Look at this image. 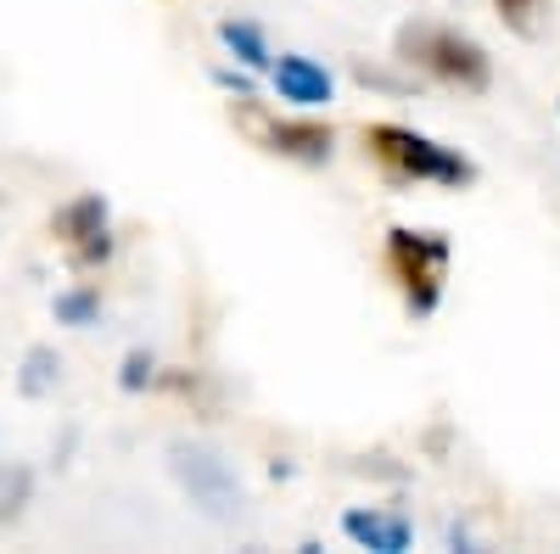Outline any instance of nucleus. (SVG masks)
<instances>
[{
	"label": "nucleus",
	"mask_w": 560,
	"mask_h": 554,
	"mask_svg": "<svg viewBox=\"0 0 560 554\" xmlns=\"http://www.w3.org/2000/svg\"><path fill=\"white\" fill-rule=\"evenodd\" d=\"M398 57L409 68H420L427 79L448 84V90H465V96H482V90L493 84L488 51L471 34L443 28V23H409V28H398Z\"/></svg>",
	"instance_id": "f257e3e1"
},
{
	"label": "nucleus",
	"mask_w": 560,
	"mask_h": 554,
	"mask_svg": "<svg viewBox=\"0 0 560 554\" xmlns=\"http://www.w3.org/2000/svg\"><path fill=\"white\" fill-rule=\"evenodd\" d=\"M364 152L382 163L387 179L398 185H471L477 168L465 163L459 152L438 146L432 134H415L404 123H370L364 129Z\"/></svg>",
	"instance_id": "f03ea898"
},
{
	"label": "nucleus",
	"mask_w": 560,
	"mask_h": 554,
	"mask_svg": "<svg viewBox=\"0 0 560 554\" xmlns=\"http://www.w3.org/2000/svg\"><path fill=\"white\" fill-rule=\"evenodd\" d=\"M448 241L438 229H393L387 236V274L398 281L409 314H432L448 281Z\"/></svg>",
	"instance_id": "7ed1b4c3"
},
{
	"label": "nucleus",
	"mask_w": 560,
	"mask_h": 554,
	"mask_svg": "<svg viewBox=\"0 0 560 554\" xmlns=\"http://www.w3.org/2000/svg\"><path fill=\"white\" fill-rule=\"evenodd\" d=\"M236 123L253 134L269 157H287V163H303V168L331 163V146H337L331 123H314V118H269V113L253 107V102L236 107Z\"/></svg>",
	"instance_id": "20e7f679"
},
{
	"label": "nucleus",
	"mask_w": 560,
	"mask_h": 554,
	"mask_svg": "<svg viewBox=\"0 0 560 554\" xmlns=\"http://www.w3.org/2000/svg\"><path fill=\"white\" fill-rule=\"evenodd\" d=\"M51 229H57V247H62L79 269H96V263H107V252H113V229H107V202H102V197H73V202L51 219Z\"/></svg>",
	"instance_id": "39448f33"
},
{
	"label": "nucleus",
	"mask_w": 560,
	"mask_h": 554,
	"mask_svg": "<svg viewBox=\"0 0 560 554\" xmlns=\"http://www.w3.org/2000/svg\"><path fill=\"white\" fill-rule=\"evenodd\" d=\"M275 90H280V102L319 107V102H331V73L314 68L308 57H280L275 62Z\"/></svg>",
	"instance_id": "423d86ee"
},
{
	"label": "nucleus",
	"mask_w": 560,
	"mask_h": 554,
	"mask_svg": "<svg viewBox=\"0 0 560 554\" xmlns=\"http://www.w3.org/2000/svg\"><path fill=\"white\" fill-rule=\"evenodd\" d=\"M348 538H359V543H370V549H382V554L409 549V527H404V521H393V516H364V510L348 516Z\"/></svg>",
	"instance_id": "0eeeda50"
},
{
	"label": "nucleus",
	"mask_w": 560,
	"mask_h": 554,
	"mask_svg": "<svg viewBox=\"0 0 560 554\" xmlns=\"http://www.w3.org/2000/svg\"><path fill=\"white\" fill-rule=\"evenodd\" d=\"M493 7H499L504 28L522 34V39H538V34H549V23H555V0H493Z\"/></svg>",
	"instance_id": "6e6552de"
},
{
	"label": "nucleus",
	"mask_w": 560,
	"mask_h": 554,
	"mask_svg": "<svg viewBox=\"0 0 560 554\" xmlns=\"http://www.w3.org/2000/svg\"><path fill=\"white\" fill-rule=\"evenodd\" d=\"M219 34H224V45H230V51H236L247 68H269V45H264V34H258L253 23H224Z\"/></svg>",
	"instance_id": "1a4fd4ad"
},
{
	"label": "nucleus",
	"mask_w": 560,
	"mask_h": 554,
	"mask_svg": "<svg viewBox=\"0 0 560 554\" xmlns=\"http://www.w3.org/2000/svg\"><path fill=\"white\" fill-rule=\"evenodd\" d=\"M90 308H96V297L79 292V297H62V319H90Z\"/></svg>",
	"instance_id": "9d476101"
}]
</instances>
